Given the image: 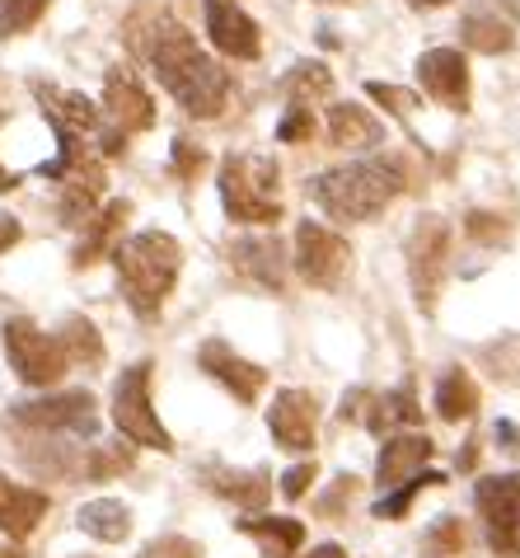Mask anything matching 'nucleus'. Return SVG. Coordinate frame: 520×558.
<instances>
[{"label":"nucleus","mask_w":520,"mask_h":558,"mask_svg":"<svg viewBox=\"0 0 520 558\" xmlns=\"http://www.w3.org/2000/svg\"><path fill=\"white\" fill-rule=\"evenodd\" d=\"M150 66L193 118H216L231 99V75L197 48V38L183 24H160L156 43H150Z\"/></svg>","instance_id":"f257e3e1"},{"label":"nucleus","mask_w":520,"mask_h":558,"mask_svg":"<svg viewBox=\"0 0 520 558\" xmlns=\"http://www.w3.org/2000/svg\"><path fill=\"white\" fill-rule=\"evenodd\" d=\"M408 189L399 160H351L310 183V197L333 221H375L394 197Z\"/></svg>","instance_id":"f03ea898"},{"label":"nucleus","mask_w":520,"mask_h":558,"mask_svg":"<svg viewBox=\"0 0 520 558\" xmlns=\"http://www.w3.org/2000/svg\"><path fill=\"white\" fill-rule=\"evenodd\" d=\"M117 263V282H122V296L136 310L141 319H156L160 305L170 301V291L178 282V268H183V250L174 235L164 230H141V235L122 240L113 250Z\"/></svg>","instance_id":"7ed1b4c3"},{"label":"nucleus","mask_w":520,"mask_h":558,"mask_svg":"<svg viewBox=\"0 0 520 558\" xmlns=\"http://www.w3.org/2000/svg\"><path fill=\"white\" fill-rule=\"evenodd\" d=\"M221 203L239 226L282 221V169L272 155H225L221 160Z\"/></svg>","instance_id":"20e7f679"},{"label":"nucleus","mask_w":520,"mask_h":558,"mask_svg":"<svg viewBox=\"0 0 520 558\" xmlns=\"http://www.w3.org/2000/svg\"><path fill=\"white\" fill-rule=\"evenodd\" d=\"M113 423L127 441L150 446V451H174L170 432L156 417V404H150V362H136L117 376L113 385Z\"/></svg>","instance_id":"39448f33"},{"label":"nucleus","mask_w":520,"mask_h":558,"mask_svg":"<svg viewBox=\"0 0 520 558\" xmlns=\"http://www.w3.org/2000/svg\"><path fill=\"white\" fill-rule=\"evenodd\" d=\"M450 244H455V230L446 216H422L408 235V277H412V296H418L422 310H436L441 282L450 272Z\"/></svg>","instance_id":"423d86ee"},{"label":"nucleus","mask_w":520,"mask_h":558,"mask_svg":"<svg viewBox=\"0 0 520 558\" xmlns=\"http://www.w3.org/2000/svg\"><path fill=\"white\" fill-rule=\"evenodd\" d=\"M5 356H10L14 376H20L24 385H42V390L57 385L71 366V356L57 343V333H42L34 319H10L5 324Z\"/></svg>","instance_id":"0eeeda50"},{"label":"nucleus","mask_w":520,"mask_h":558,"mask_svg":"<svg viewBox=\"0 0 520 558\" xmlns=\"http://www.w3.org/2000/svg\"><path fill=\"white\" fill-rule=\"evenodd\" d=\"M351 268V244L338 235V230L319 226V221H300L296 226V272L310 287L333 291Z\"/></svg>","instance_id":"6e6552de"},{"label":"nucleus","mask_w":520,"mask_h":558,"mask_svg":"<svg viewBox=\"0 0 520 558\" xmlns=\"http://www.w3.org/2000/svg\"><path fill=\"white\" fill-rule=\"evenodd\" d=\"M479 511L487 521V539L502 558L520 554V474L483 478L479 484Z\"/></svg>","instance_id":"1a4fd4ad"},{"label":"nucleus","mask_w":520,"mask_h":558,"mask_svg":"<svg viewBox=\"0 0 520 558\" xmlns=\"http://www.w3.org/2000/svg\"><path fill=\"white\" fill-rule=\"evenodd\" d=\"M14 423L42 432H95V395L66 390L48 399H24V404H14Z\"/></svg>","instance_id":"9d476101"},{"label":"nucleus","mask_w":520,"mask_h":558,"mask_svg":"<svg viewBox=\"0 0 520 558\" xmlns=\"http://www.w3.org/2000/svg\"><path fill=\"white\" fill-rule=\"evenodd\" d=\"M418 85L432 95L441 108L465 113L469 108V61L460 48H432L418 57Z\"/></svg>","instance_id":"9b49d317"},{"label":"nucleus","mask_w":520,"mask_h":558,"mask_svg":"<svg viewBox=\"0 0 520 558\" xmlns=\"http://www.w3.org/2000/svg\"><path fill=\"white\" fill-rule=\"evenodd\" d=\"M314 427H319V404L310 390H277L268 409V432L282 451H310L314 446Z\"/></svg>","instance_id":"f8f14e48"},{"label":"nucleus","mask_w":520,"mask_h":558,"mask_svg":"<svg viewBox=\"0 0 520 558\" xmlns=\"http://www.w3.org/2000/svg\"><path fill=\"white\" fill-rule=\"evenodd\" d=\"M103 118L113 122V136L127 142V132H146L150 122H156V104H150L146 85L136 81L132 71H109V81H103Z\"/></svg>","instance_id":"ddd939ff"},{"label":"nucleus","mask_w":520,"mask_h":558,"mask_svg":"<svg viewBox=\"0 0 520 558\" xmlns=\"http://www.w3.org/2000/svg\"><path fill=\"white\" fill-rule=\"evenodd\" d=\"M197 362H202L207 376L221 380L239 404H253V399L263 395V385H268V371L258 362H249V356H239L231 343H221V338H207L202 352H197Z\"/></svg>","instance_id":"4468645a"},{"label":"nucleus","mask_w":520,"mask_h":558,"mask_svg":"<svg viewBox=\"0 0 520 558\" xmlns=\"http://www.w3.org/2000/svg\"><path fill=\"white\" fill-rule=\"evenodd\" d=\"M207 38H211V48L235 57V61H253L263 52L258 24L235 5V0H207Z\"/></svg>","instance_id":"2eb2a0df"},{"label":"nucleus","mask_w":520,"mask_h":558,"mask_svg":"<svg viewBox=\"0 0 520 558\" xmlns=\"http://www.w3.org/2000/svg\"><path fill=\"white\" fill-rule=\"evenodd\" d=\"M231 263L239 277H249L263 291H286V254L277 235H244L231 244Z\"/></svg>","instance_id":"dca6fc26"},{"label":"nucleus","mask_w":520,"mask_h":558,"mask_svg":"<svg viewBox=\"0 0 520 558\" xmlns=\"http://www.w3.org/2000/svg\"><path fill=\"white\" fill-rule=\"evenodd\" d=\"M61 179H66V193H61V221L85 226L89 216H95L99 197H103V165L89 160V155H75Z\"/></svg>","instance_id":"f3484780"},{"label":"nucleus","mask_w":520,"mask_h":558,"mask_svg":"<svg viewBox=\"0 0 520 558\" xmlns=\"http://www.w3.org/2000/svg\"><path fill=\"white\" fill-rule=\"evenodd\" d=\"M432 437L426 432H404V437H389L385 446H380V460H375V478L380 488H399L408 484L412 474H422V464L432 460Z\"/></svg>","instance_id":"a211bd4d"},{"label":"nucleus","mask_w":520,"mask_h":558,"mask_svg":"<svg viewBox=\"0 0 520 558\" xmlns=\"http://www.w3.org/2000/svg\"><path fill=\"white\" fill-rule=\"evenodd\" d=\"M42 517H48V493L14 484L10 474H0V531L10 539H28Z\"/></svg>","instance_id":"6ab92c4d"},{"label":"nucleus","mask_w":520,"mask_h":558,"mask_svg":"<svg viewBox=\"0 0 520 558\" xmlns=\"http://www.w3.org/2000/svg\"><path fill=\"white\" fill-rule=\"evenodd\" d=\"M329 142L343 150H375V146H385V122L361 104H333L329 108Z\"/></svg>","instance_id":"aec40b11"},{"label":"nucleus","mask_w":520,"mask_h":558,"mask_svg":"<svg viewBox=\"0 0 520 558\" xmlns=\"http://www.w3.org/2000/svg\"><path fill=\"white\" fill-rule=\"evenodd\" d=\"M465 48L473 52H487V57H497V52H511L516 48V20H511V10L497 20V5L493 0H483V5H473L465 14Z\"/></svg>","instance_id":"412c9836"},{"label":"nucleus","mask_w":520,"mask_h":558,"mask_svg":"<svg viewBox=\"0 0 520 558\" xmlns=\"http://www.w3.org/2000/svg\"><path fill=\"white\" fill-rule=\"evenodd\" d=\"M366 404L371 409H361V423L375 432V437H389L394 427H418L422 423V409H418V399H412V385H399V390H389V395H366Z\"/></svg>","instance_id":"4be33fe9"},{"label":"nucleus","mask_w":520,"mask_h":558,"mask_svg":"<svg viewBox=\"0 0 520 558\" xmlns=\"http://www.w3.org/2000/svg\"><path fill=\"white\" fill-rule=\"evenodd\" d=\"M75 525H81L85 535L103 539V545H122V539L132 535V511L122 507L117 498H95L75 511Z\"/></svg>","instance_id":"5701e85b"},{"label":"nucleus","mask_w":520,"mask_h":558,"mask_svg":"<svg viewBox=\"0 0 520 558\" xmlns=\"http://www.w3.org/2000/svg\"><path fill=\"white\" fill-rule=\"evenodd\" d=\"M127 216H132V203H109L103 211L89 216V221H85V240L75 244V268H89V263H99Z\"/></svg>","instance_id":"b1692460"},{"label":"nucleus","mask_w":520,"mask_h":558,"mask_svg":"<svg viewBox=\"0 0 520 558\" xmlns=\"http://www.w3.org/2000/svg\"><path fill=\"white\" fill-rule=\"evenodd\" d=\"M436 413L446 417V423H469V417L479 413V385H473L469 371H450V376H441Z\"/></svg>","instance_id":"393cba45"},{"label":"nucleus","mask_w":520,"mask_h":558,"mask_svg":"<svg viewBox=\"0 0 520 558\" xmlns=\"http://www.w3.org/2000/svg\"><path fill=\"white\" fill-rule=\"evenodd\" d=\"M57 343H61V352H66L71 362H85V366H99L103 362V338H99V329L85 315H71L66 324H61Z\"/></svg>","instance_id":"a878e982"},{"label":"nucleus","mask_w":520,"mask_h":558,"mask_svg":"<svg viewBox=\"0 0 520 558\" xmlns=\"http://www.w3.org/2000/svg\"><path fill=\"white\" fill-rule=\"evenodd\" d=\"M244 535H258L263 545L282 549V554H296L305 545V525L290 521V517H258V521H239Z\"/></svg>","instance_id":"bb28decb"},{"label":"nucleus","mask_w":520,"mask_h":558,"mask_svg":"<svg viewBox=\"0 0 520 558\" xmlns=\"http://www.w3.org/2000/svg\"><path fill=\"white\" fill-rule=\"evenodd\" d=\"M436 484H446V474H436V470H426V474H412L408 484H399L389 493V498H380V507H375V517L380 521H399L404 511L412 507V498H418L422 488H436Z\"/></svg>","instance_id":"cd10ccee"},{"label":"nucleus","mask_w":520,"mask_h":558,"mask_svg":"<svg viewBox=\"0 0 520 558\" xmlns=\"http://www.w3.org/2000/svg\"><path fill=\"white\" fill-rule=\"evenodd\" d=\"M286 89H290V104H305V99H324L329 89H333V75H329L324 66H319V61H300V66L290 71Z\"/></svg>","instance_id":"c85d7f7f"},{"label":"nucleus","mask_w":520,"mask_h":558,"mask_svg":"<svg viewBox=\"0 0 520 558\" xmlns=\"http://www.w3.org/2000/svg\"><path fill=\"white\" fill-rule=\"evenodd\" d=\"M42 10H48V0H0V38L24 34L28 24H38Z\"/></svg>","instance_id":"c756f323"},{"label":"nucleus","mask_w":520,"mask_h":558,"mask_svg":"<svg viewBox=\"0 0 520 558\" xmlns=\"http://www.w3.org/2000/svg\"><path fill=\"white\" fill-rule=\"evenodd\" d=\"M221 484H216V493H225V498H235V502H244V507H258L268 498V484H263V474H216Z\"/></svg>","instance_id":"7c9ffc66"},{"label":"nucleus","mask_w":520,"mask_h":558,"mask_svg":"<svg viewBox=\"0 0 520 558\" xmlns=\"http://www.w3.org/2000/svg\"><path fill=\"white\" fill-rule=\"evenodd\" d=\"M314 136V118H310V104H290L282 128H277V142H310Z\"/></svg>","instance_id":"2f4dec72"},{"label":"nucleus","mask_w":520,"mask_h":558,"mask_svg":"<svg viewBox=\"0 0 520 558\" xmlns=\"http://www.w3.org/2000/svg\"><path fill=\"white\" fill-rule=\"evenodd\" d=\"M465 235L479 240V244H497V240H507V221H502V216H493V211H469Z\"/></svg>","instance_id":"473e14b6"},{"label":"nucleus","mask_w":520,"mask_h":558,"mask_svg":"<svg viewBox=\"0 0 520 558\" xmlns=\"http://www.w3.org/2000/svg\"><path fill=\"white\" fill-rule=\"evenodd\" d=\"M366 95H371L375 104H385L389 108V113H412V108H418V99H412L408 95V89H399V85H380V81H371V85H366Z\"/></svg>","instance_id":"72a5a7b5"},{"label":"nucleus","mask_w":520,"mask_h":558,"mask_svg":"<svg viewBox=\"0 0 520 558\" xmlns=\"http://www.w3.org/2000/svg\"><path fill=\"white\" fill-rule=\"evenodd\" d=\"M207 165V155L197 150L193 142H174V169H178V179H197V169Z\"/></svg>","instance_id":"f704fd0d"},{"label":"nucleus","mask_w":520,"mask_h":558,"mask_svg":"<svg viewBox=\"0 0 520 558\" xmlns=\"http://www.w3.org/2000/svg\"><path fill=\"white\" fill-rule=\"evenodd\" d=\"M310 484H314V464H296V470L282 474V493H286L290 502L305 498V493H310Z\"/></svg>","instance_id":"c9c22d12"},{"label":"nucleus","mask_w":520,"mask_h":558,"mask_svg":"<svg viewBox=\"0 0 520 558\" xmlns=\"http://www.w3.org/2000/svg\"><path fill=\"white\" fill-rule=\"evenodd\" d=\"M132 464V451H99L95 460H89V474L95 478H109V474H117V470H127Z\"/></svg>","instance_id":"e433bc0d"},{"label":"nucleus","mask_w":520,"mask_h":558,"mask_svg":"<svg viewBox=\"0 0 520 558\" xmlns=\"http://www.w3.org/2000/svg\"><path fill=\"white\" fill-rule=\"evenodd\" d=\"M141 558H197V549L188 539H160V545H150Z\"/></svg>","instance_id":"4c0bfd02"},{"label":"nucleus","mask_w":520,"mask_h":558,"mask_svg":"<svg viewBox=\"0 0 520 558\" xmlns=\"http://www.w3.org/2000/svg\"><path fill=\"white\" fill-rule=\"evenodd\" d=\"M432 545H436V549H460V545H465L460 521H450V517L441 521V525H436V535H432Z\"/></svg>","instance_id":"58836bf2"},{"label":"nucleus","mask_w":520,"mask_h":558,"mask_svg":"<svg viewBox=\"0 0 520 558\" xmlns=\"http://www.w3.org/2000/svg\"><path fill=\"white\" fill-rule=\"evenodd\" d=\"M20 235H24L20 221H14V216H0V254L14 250V244H20Z\"/></svg>","instance_id":"ea45409f"},{"label":"nucleus","mask_w":520,"mask_h":558,"mask_svg":"<svg viewBox=\"0 0 520 558\" xmlns=\"http://www.w3.org/2000/svg\"><path fill=\"white\" fill-rule=\"evenodd\" d=\"M305 558H343V549L338 545H319V549H310Z\"/></svg>","instance_id":"a19ab883"},{"label":"nucleus","mask_w":520,"mask_h":558,"mask_svg":"<svg viewBox=\"0 0 520 558\" xmlns=\"http://www.w3.org/2000/svg\"><path fill=\"white\" fill-rule=\"evenodd\" d=\"M412 10H436V5H450V0H408Z\"/></svg>","instance_id":"79ce46f5"},{"label":"nucleus","mask_w":520,"mask_h":558,"mask_svg":"<svg viewBox=\"0 0 520 558\" xmlns=\"http://www.w3.org/2000/svg\"><path fill=\"white\" fill-rule=\"evenodd\" d=\"M14 183H20V179H14V174H5V169H0V193H10Z\"/></svg>","instance_id":"37998d69"},{"label":"nucleus","mask_w":520,"mask_h":558,"mask_svg":"<svg viewBox=\"0 0 520 558\" xmlns=\"http://www.w3.org/2000/svg\"><path fill=\"white\" fill-rule=\"evenodd\" d=\"M0 558H20V549H10V545H0Z\"/></svg>","instance_id":"c03bdc74"}]
</instances>
